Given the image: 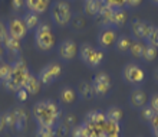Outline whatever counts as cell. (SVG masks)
Wrapping results in <instances>:
<instances>
[{
  "label": "cell",
  "instance_id": "1",
  "mask_svg": "<svg viewBox=\"0 0 158 137\" xmlns=\"http://www.w3.org/2000/svg\"><path fill=\"white\" fill-rule=\"evenodd\" d=\"M32 113L39 127H55L62 117V110L53 100H42L36 103Z\"/></svg>",
  "mask_w": 158,
  "mask_h": 137
},
{
  "label": "cell",
  "instance_id": "2",
  "mask_svg": "<svg viewBox=\"0 0 158 137\" xmlns=\"http://www.w3.org/2000/svg\"><path fill=\"white\" fill-rule=\"evenodd\" d=\"M12 69H10V75L7 77L6 81H3V87L6 91L9 92H16L17 90L25 87L26 79L29 78V68H27V64L23 61L22 58H17L16 61H13Z\"/></svg>",
  "mask_w": 158,
  "mask_h": 137
},
{
  "label": "cell",
  "instance_id": "3",
  "mask_svg": "<svg viewBox=\"0 0 158 137\" xmlns=\"http://www.w3.org/2000/svg\"><path fill=\"white\" fill-rule=\"evenodd\" d=\"M55 35L52 32V26L48 22H39L35 29V45L39 51L48 52L55 46Z\"/></svg>",
  "mask_w": 158,
  "mask_h": 137
},
{
  "label": "cell",
  "instance_id": "4",
  "mask_svg": "<svg viewBox=\"0 0 158 137\" xmlns=\"http://www.w3.org/2000/svg\"><path fill=\"white\" fill-rule=\"evenodd\" d=\"M79 58L83 64H86L89 68H98L105 58L104 51L101 48H95L91 43H82L78 49Z\"/></svg>",
  "mask_w": 158,
  "mask_h": 137
},
{
  "label": "cell",
  "instance_id": "5",
  "mask_svg": "<svg viewBox=\"0 0 158 137\" xmlns=\"http://www.w3.org/2000/svg\"><path fill=\"white\" fill-rule=\"evenodd\" d=\"M50 15H52V20L58 26H62L63 28V26L69 25L72 20L71 4L68 3V2H56V3L52 6Z\"/></svg>",
  "mask_w": 158,
  "mask_h": 137
},
{
  "label": "cell",
  "instance_id": "6",
  "mask_svg": "<svg viewBox=\"0 0 158 137\" xmlns=\"http://www.w3.org/2000/svg\"><path fill=\"white\" fill-rule=\"evenodd\" d=\"M122 78L127 84H131V85H135V87H139L145 82V72L139 65L137 64H127L124 68H122Z\"/></svg>",
  "mask_w": 158,
  "mask_h": 137
},
{
  "label": "cell",
  "instance_id": "7",
  "mask_svg": "<svg viewBox=\"0 0 158 137\" xmlns=\"http://www.w3.org/2000/svg\"><path fill=\"white\" fill-rule=\"evenodd\" d=\"M60 75H62V67L58 62H50L39 71L38 78L42 85L48 87V85H52Z\"/></svg>",
  "mask_w": 158,
  "mask_h": 137
},
{
  "label": "cell",
  "instance_id": "8",
  "mask_svg": "<svg viewBox=\"0 0 158 137\" xmlns=\"http://www.w3.org/2000/svg\"><path fill=\"white\" fill-rule=\"evenodd\" d=\"M91 84H92V91H94V95L99 97V98L108 95V92L111 91V88H112L111 77H109L106 72H98Z\"/></svg>",
  "mask_w": 158,
  "mask_h": 137
},
{
  "label": "cell",
  "instance_id": "9",
  "mask_svg": "<svg viewBox=\"0 0 158 137\" xmlns=\"http://www.w3.org/2000/svg\"><path fill=\"white\" fill-rule=\"evenodd\" d=\"M6 26H7L9 36L16 38V39H19V41L25 39L26 35H27V32H29L22 17H12Z\"/></svg>",
  "mask_w": 158,
  "mask_h": 137
},
{
  "label": "cell",
  "instance_id": "10",
  "mask_svg": "<svg viewBox=\"0 0 158 137\" xmlns=\"http://www.w3.org/2000/svg\"><path fill=\"white\" fill-rule=\"evenodd\" d=\"M154 25H151L150 22L147 20H141V19H135L131 23V33L134 35L135 39L138 41H147L148 35L151 33Z\"/></svg>",
  "mask_w": 158,
  "mask_h": 137
},
{
  "label": "cell",
  "instance_id": "11",
  "mask_svg": "<svg viewBox=\"0 0 158 137\" xmlns=\"http://www.w3.org/2000/svg\"><path fill=\"white\" fill-rule=\"evenodd\" d=\"M78 49H79V46L76 45L75 41H72V39H65V41L59 45L58 54H59V56H60L62 61L68 62V61H72V59L78 55Z\"/></svg>",
  "mask_w": 158,
  "mask_h": 137
},
{
  "label": "cell",
  "instance_id": "12",
  "mask_svg": "<svg viewBox=\"0 0 158 137\" xmlns=\"http://www.w3.org/2000/svg\"><path fill=\"white\" fill-rule=\"evenodd\" d=\"M117 29L114 28H104L101 30L99 36H98V45L102 51L104 49H109L115 45V41H117Z\"/></svg>",
  "mask_w": 158,
  "mask_h": 137
},
{
  "label": "cell",
  "instance_id": "13",
  "mask_svg": "<svg viewBox=\"0 0 158 137\" xmlns=\"http://www.w3.org/2000/svg\"><path fill=\"white\" fill-rule=\"evenodd\" d=\"M119 133H121L119 123H114V121L106 120L99 127L98 137H119Z\"/></svg>",
  "mask_w": 158,
  "mask_h": 137
},
{
  "label": "cell",
  "instance_id": "14",
  "mask_svg": "<svg viewBox=\"0 0 158 137\" xmlns=\"http://www.w3.org/2000/svg\"><path fill=\"white\" fill-rule=\"evenodd\" d=\"M106 121V117H105V113L98 111V110H94V111H89L85 117V123L89 126H92L96 131H99V127Z\"/></svg>",
  "mask_w": 158,
  "mask_h": 137
},
{
  "label": "cell",
  "instance_id": "15",
  "mask_svg": "<svg viewBox=\"0 0 158 137\" xmlns=\"http://www.w3.org/2000/svg\"><path fill=\"white\" fill-rule=\"evenodd\" d=\"M25 6L29 12H33L36 15L45 13L50 6V0H25Z\"/></svg>",
  "mask_w": 158,
  "mask_h": 137
},
{
  "label": "cell",
  "instance_id": "16",
  "mask_svg": "<svg viewBox=\"0 0 158 137\" xmlns=\"http://www.w3.org/2000/svg\"><path fill=\"white\" fill-rule=\"evenodd\" d=\"M129 101H131V105L134 108H142L147 104V94L144 90L141 88H135L132 92H131V97H129Z\"/></svg>",
  "mask_w": 158,
  "mask_h": 137
},
{
  "label": "cell",
  "instance_id": "17",
  "mask_svg": "<svg viewBox=\"0 0 158 137\" xmlns=\"http://www.w3.org/2000/svg\"><path fill=\"white\" fill-rule=\"evenodd\" d=\"M115 9L109 7L108 4H105L101 7V12L98 13V19H99V25L102 28H111V20H112V15Z\"/></svg>",
  "mask_w": 158,
  "mask_h": 137
},
{
  "label": "cell",
  "instance_id": "18",
  "mask_svg": "<svg viewBox=\"0 0 158 137\" xmlns=\"http://www.w3.org/2000/svg\"><path fill=\"white\" fill-rule=\"evenodd\" d=\"M102 6H104L102 0H85V3H83V12L86 13L88 16L96 17L98 13L101 12Z\"/></svg>",
  "mask_w": 158,
  "mask_h": 137
},
{
  "label": "cell",
  "instance_id": "19",
  "mask_svg": "<svg viewBox=\"0 0 158 137\" xmlns=\"http://www.w3.org/2000/svg\"><path fill=\"white\" fill-rule=\"evenodd\" d=\"M127 19H128V15L125 12V9H115L112 15V20H111V28H114V29L124 28L127 23Z\"/></svg>",
  "mask_w": 158,
  "mask_h": 137
},
{
  "label": "cell",
  "instance_id": "20",
  "mask_svg": "<svg viewBox=\"0 0 158 137\" xmlns=\"http://www.w3.org/2000/svg\"><path fill=\"white\" fill-rule=\"evenodd\" d=\"M27 91V94L29 95H36V94H39L40 92V88H42V84L40 81H39V78L36 77V75H29V78L26 79L25 82V87H23Z\"/></svg>",
  "mask_w": 158,
  "mask_h": 137
},
{
  "label": "cell",
  "instance_id": "21",
  "mask_svg": "<svg viewBox=\"0 0 158 137\" xmlns=\"http://www.w3.org/2000/svg\"><path fill=\"white\" fill-rule=\"evenodd\" d=\"M3 48H6L10 55L17 56V55L20 54V51H22V43H20L19 39H16V38L7 36L6 38V41L3 42Z\"/></svg>",
  "mask_w": 158,
  "mask_h": 137
},
{
  "label": "cell",
  "instance_id": "22",
  "mask_svg": "<svg viewBox=\"0 0 158 137\" xmlns=\"http://www.w3.org/2000/svg\"><path fill=\"white\" fill-rule=\"evenodd\" d=\"M13 111L16 114V130L17 131L25 130L26 126H27V113L25 111V108L22 107L13 108Z\"/></svg>",
  "mask_w": 158,
  "mask_h": 137
},
{
  "label": "cell",
  "instance_id": "23",
  "mask_svg": "<svg viewBox=\"0 0 158 137\" xmlns=\"http://www.w3.org/2000/svg\"><path fill=\"white\" fill-rule=\"evenodd\" d=\"M131 42L132 39L128 36V35H119L115 41V49L119 52V54H127L129 51V46H131Z\"/></svg>",
  "mask_w": 158,
  "mask_h": 137
},
{
  "label": "cell",
  "instance_id": "24",
  "mask_svg": "<svg viewBox=\"0 0 158 137\" xmlns=\"http://www.w3.org/2000/svg\"><path fill=\"white\" fill-rule=\"evenodd\" d=\"M79 97L82 100H91L94 97V91H92V84L89 81H81L78 84V91Z\"/></svg>",
  "mask_w": 158,
  "mask_h": 137
},
{
  "label": "cell",
  "instance_id": "25",
  "mask_svg": "<svg viewBox=\"0 0 158 137\" xmlns=\"http://www.w3.org/2000/svg\"><path fill=\"white\" fill-rule=\"evenodd\" d=\"M76 100V91L72 87H63L59 92V101L63 104H72Z\"/></svg>",
  "mask_w": 158,
  "mask_h": 137
},
{
  "label": "cell",
  "instance_id": "26",
  "mask_svg": "<svg viewBox=\"0 0 158 137\" xmlns=\"http://www.w3.org/2000/svg\"><path fill=\"white\" fill-rule=\"evenodd\" d=\"M158 55V49L155 46L150 45V43H147L144 45V51H142V61H145V62H152L155 58H157Z\"/></svg>",
  "mask_w": 158,
  "mask_h": 137
},
{
  "label": "cell",
  "instance_id": "27",
  "mask_svg": "<svg viewBox=\"0 0 158 137\" xmlns=\"http://www.w3.org/2000/svg\"><path fill=\"white\" fill-rule=\"evenodd\" d=\"M122 116H124V113L121 110L119 107L117 105H114V107H109L108 111L105 113V117H106V120L109 121H114V123H119L122 120Z\"/></svg>",
  "mask_w": 158,
  "mask_h": 137
},
{
  "label": "cell",
  "instance_id": "28",
  "mask_svg": "<svg viewBox=\"0 0 158 137\" xmlns=\"http://www.w3.org/2000/svg\"><path fill=\"white\" fill-rule=\"evenodd\" d=\"M23 22H25L27 30H35L40 20H39V15H36L33 12H27L25 15V17H23Z\"/></svg>",
  "mask_w": 158,
  "mask_h": 137
},
{
  "label": "cell",
  "instance_id": "29",
  "mask_svg": "<svg viewBox=\"0 0 158 137\" xmlns=\"http://www.w3.org/2000/svg\"><path fill=\"white\" fill-rule=\"evenodd\" d=\"M144 45L145 43H142L141 41H132L131 42V46H129V51H128V54L132 56V58H137L139 59L142 56V51H144Z\"/></svg>",
  "mask_w": 158,
  "mask_h": 137
},
{
  "label": "cell",
  "instance_id": "30",
  "mask_svg": "<svg viewBox=\"0 0 158 137\" xmlns=\"http://www.w3.org/2000/svg\"><path fill=\"white\" fill-rule=\"evenodd\" d=\"M141 111H139V117H141V120L142 121H147V123H150L152 118H154V116H155V113H154V110L148 105V104H145L142 108H139Z\"/></svg>",
  "mask_w": 158,
  "mask_h": 137
},
{
  "label": "cell",
  "instance_id": "31",
  "mask_svg": "<svg viewBox=\"0 0 158 137\" xmlns=\"http://www.w3.org/2000/svg\"><path fill=\"white\" fill-rule=\"evenodd\" d=\"M3 118H4V124L9 129H16V114L13 110H7L6 113H3Z\"/></svg>",
  "mask_w": 158,
  "mask_h": 137
},
{
  "label": "cell",
  "instance_id": "32",
  "mask_svg": "<svg viewBox=\"0 0 158 137\" xmlns=\"http://www.w3.org/2000/svg\"><path fill=\"white\" fill-rule=\"evenodd\" d=\"M53 130H55V137H68L71 134V129L63 124L62 121H59L58 124L53 127Z\"/></svg>",
  "mask_w": 158,
  "mask_h": 137
},
{
  "label": "cell",
  "instance_id": "33",
  "mask_svg": "<svg viewBox=\"0 0 158 137\" xmlns=\"http://www.w3.org/2000/svg\"><path fill=\"white\" fill-rule=\"evenodd\" d=\"M71 136L72 137H89V134H88V131H86V127H85L82 123V124H76L75 127H72Z\"/></svg>",
  "mask_w": 158,
  "mask_h": 137
},
{
  "label": "cell",
  "instance_id": "34",
  "mask_svg": "<svg viewBox=\"0 0 158 137\" xmlns=\"http://www.w3.org/2000/svg\"><path fill=\"white\" fill-rule=\"evenodd\" d=\"M35 137H55V130L53 127H38Z\"/></svg>",
  "mask_w": 158,
  "mask_h": 137
},
{
  "label": "cell",
  "instance_id": "35",
  "mask_svg": "<svg viewBox=\"0 0 158 137\" xmlns=\"http://www.w3.org/2000/svg\"><path fill=\"white\" fill-rule=\"evenodd\" d=\"M10 69H12V65L6 62L0 64V82H3L7 79V77L10 75Z\"/></svg>",
  "mask_w": 158,
  "mask_h": 137
},
{
  "label": "cell",
  "instance_id": "36",
  "mask_svg": "<svg viewBox=\"0 0 158 137\" xmlns=\"http://www.w3.org/2000/svg\"><path fill=\"white\" fill-rule=\"evenodd\" d=\"M147 43L155 46V48L158 49V28L157 26H154L152 30H151V33L148 35V38H147Z\"/></svg>",
  "mask_w": 158,
  "mask_h": 137
},
{
  "label": "cell",
  "instance_id": "37",
  "mask_svg": "<svg viewBox=\"0 0 158 137\" xmlns=\"http://www.w3.org/2000/svg\"><path fill=\"white\" fill-rule=\"evenodd\" d=\"M104 3L108 4L109 7H112V9H124L125 0H105Z\"/></svg>",
  "mask_w": 158,
  "mask_h": 137
},
{
  "label": "cell",
  "instance_id": "38",
  "mask_svg": "<svg viewBox=\"0 0 158 137\" xmlns=\"http://www.w3.org/2000/svg\"><path fill=\"white\" fill-rule=\"evenodd\" d=\"M62 123L65 126H68L69 129H72V127H75L76 126V117L73 116V114H68V116L62 120Z\"/></svg>",
  "mask_w": 158,
  "mask_h": 137
},
{
  "label": "cell",
  "instance_id": "39",
  "mask_svg": "<svg viewBox=\"0 0 158 137\" xmlns=\"http://www.w3.org/2000/svg\"><path fill=\"white\" fill-rule=\"evenodd\" d=\"M16 98H17V101L25 103V101L29 98V94H27V91H26L25 88H20V90H17L16 91Z\"/></svg>",
  "mask_w": 158,
  "mask_h": 137
},
{
  "label": "cell",
  "instance_id": "40",
  "mask_svg": "<svg viewBox=\"0 0 158 137\" xmlns=\"http://www.w3.org/2000/svg\"><path fill=\"white\" fill-rule=\"evenodd\" d=\"M150 126H151V131H152V136L158 137V114H155L154 118L150 121Z\"/></svg>",
  "mask_w": 158,
  "mask_h": 137
},
{
  "label": "cell",
  "instance_id": "41",
  "mask_svg": "<svg viewBox=\"0 0 158 137\" xmlns=\"http://www.w3.org/2000/svg\"><path fill=\"white\" fill-rule=\"evenodd\" d=\"M9 36L7 33V26L4 25V22L0 20V43H3L6 41V38Z\"/></svg>",
  "mask_w": 158,
  "mask_h": 137
},
{
  "label": "cell",
  "instance_id": "42",
  "mask_svg": "<svg viewBox=\"0 0 158 137\" xmlns=\"http://www.w3.org/2000/svg\"><path fill=\"white\" fill-rule=\"evenodd\" d=\"M25 7V0H12V9L15 12H20Z\"/></svg>",
  "mask_w": 158,
  "mask_h": 137
},
{
  "label": "cell",
  "instance_id": "43",
  "mask_svg": "<svg viewBox=\"0 0 158 137\" xmlns=\"http://www.w3.org/2000/svg\"><path fill=\"white\" fill-rule=\"evenodd\" d=\"M152 110H154L155 114H158V94H154V95L151 97V100H150V104H148Z\"/></svg>",
  "mask_w": 158,
  "mask_h": 137
},
{
  "label": "cell",
  "instance_id": "44",
  "mask_svg": "<svg viewBox=\"0 0 158 137\" xmlns=\"http://www.w3.org/2000/svg\"><path fill=\"white\" fill-rule=\"evenodd\" d=\"M142 3V0H125V6L127 7H137Z\"/></svg>",
  "mask_w": 158,
  "mask_h": 137
},
{
  "label": "cell",
  "instance_id": "45",
  "mask_svg": "<svg viewBox=\"0 0 158 137\" xmlns=\"http://www.w3.org/2000/svg\"><path fill=\"white\" fill-rule=\"evenodd\" d=\"M6 129V124H4V118H3V114H0V133Z\"/></svg>",
  "mask_w": 158,
  "mask_h": 137
},
{
  "label": "cell",
  "instance_id": "46",
  "mask_svg": "<svg viewBox=\"0 0 158 137\" xmlns=\"http://www.w3.org/2000/svg\"><path fill=\"white\" fill-rule=\"evenodd\" d=\"M3 43H0V58H2V55H3Z\"/></svg>",
  "mask_w": 158,
  "mask_h": 137
},
{
  "label": "cell",
  "instance_id": "47",
  "mask_svg": "<svg viewBox=\"0 0 158 137\" xmlns=\"http://www.w3.org/2000/svg\"><path fill=\"white\" fill-rule=\"evenodd\" d=\"M155 81H157V82H158V68H157V69H155Z\"/></svg>",
  "mask_w": 158,
  "mask_h": 137
},
{
  "label": "cell",
  "instance_id": "48",
  "mask_svg": "<svg viewBox=\"0 0 158 137\" xmlns=\"http://www.w3.org/2000/svg\"><path fill=\"white\" fill-rule=\"evenodd\" d=\"M151 2H152L154 4H157V6H158V0H151Z\"/></svg>",
  "mask_w": 158,
  "mask_h": 137
},
{
  "label": "cell",
  "instance_id": "49",
  "mask_svg": "<svg viewBox=\"0 0 158 137\" xmlns=\"http://www.w3.org/2000/svg\"><path fill=\"white\" fill-rule=\"evenodd\" d=\"M102 2H105V0H102Z\"/></svg>",
  "mask_w": 158,
  "mask_h": 137
}]
</instances>
